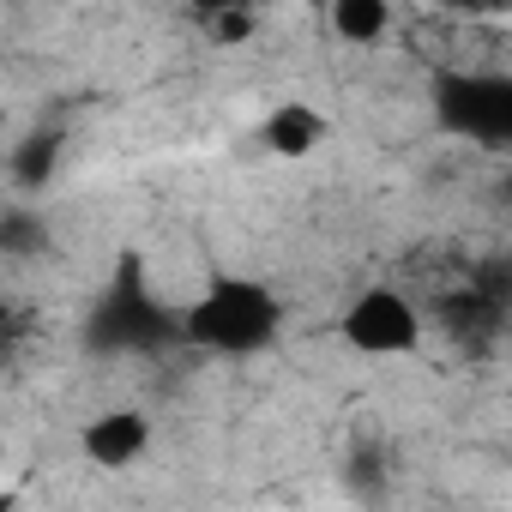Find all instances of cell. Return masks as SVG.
<instances>
[{
  "label": "cell",
  "instance_id": "5",
  "mask_svg": "<svg viewBox=\"0 0 512 512\" xmlns=\"http://www.w3.org/2000/svg\"><path fill=\"white\" fill-rule=\"evenodd\" d=\"M320 25L338 49L350 55H374L386 49L410 19H404V0H320Z\"/></svg>",
  "mask_w": 512,
  "mask_h": 512
},
{
  "label": "cell",
  "instance_id": "3",
  "mask_svg": "<svg viewBox=\"0 0 512 512\" xmlns=\"http://www.w3.org/2000/svg\"><path fill=\"white\" fill-rule=\"evenodd\" d=\"M253 133H260V151L266 157L308 163V157H320L332 145V115L320 103H308V97H284V103H272L260 115V127H253Z\"/></svg>",
  "mask_w": 512,
  "mask_h": 512
},
{
  "label": "cell",
  "instance_id": "2",
  "mask_svg": "<svg viewBox=\"0 0 512 512\" xmlns=\"http://www.w3.org/2000/svg\"><path fill=\"white\" fill-rule=\"evenodd\" d=\"M332 332H338V344L350 350V356H368V362H410V356H422V344H428V308L404 290V284H362L344 308H338V320H332Z\"/></svg>",
  "mask_w": 512,
  "mask_h": 512
},
{
  "label": "cell",
  "instance_id": "4",
  "mask_svg": "<svg viewBox=\"0 0 512 512\" xmlns=\"http://www.w3.org/2000/svg\"><path fill=\"white\" fill-rule=\"evenodd\" d=\"M79 452L91 470H133L145 464L151 452V416L139 404H115V410H97L85 428H79Z\"/></svg>",
  "mask_w": 512,
  "mask_h": 512
},
{
  "label": "cell",
  "instance_id": "1",
  "mask_svg": "<svg viewBox=\"0 0 512 512\" xmlns=\"http://www.w3.org/2000/svg\"><path fill=\"white\" fill-rule=\"evenodd\" d=\"M175 332L205 350V356H229V362H247L278 344L284 332V296L253 278V272H229V266H211L193 278V290L181 296L175 308Z\"/></svg>",
  "mask_w": 512,
  "mask_h": 512
}]
</instances>
